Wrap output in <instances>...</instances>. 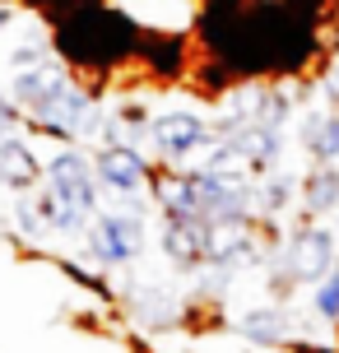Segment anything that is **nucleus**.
Instances as JSON below:
<instances>
[{"mask_svg": "<svg viewBox=\"0 0 339 353\" xmlns=\"http://www.w3.org/2000/svg\"><path fill=\"white\" fill-rule=\"evenodd\" d=\"M214 140V121L196 107H167L149 117V159L158 168H191Z\"/></svg>", "mask_w": 339, "mask_h": 353, "instance_id": "f257e3e1", "label": "nucleus"}, {"mask_svg": "<svg viewBox=\"0 0 339 353\" xmlns=\"http://www.w3.org/2000/svg\"><path fill=\"white\" fill-rule=\"evenodd\" d=\"M149 247L144 210H103L84 232V256L93 270H130Z\"/></svg>", "mask_w": 339, "mask_h": 353, "instance_id": "f03ea898", "label": "nucleus"}, {"mask_svg": "<svg viewBox=\"0 0 339 353\" xmlns=\"http://www.w3.org/2000/svg\"><path fill=\"white\" fill-rule=\"evenodd\" d=\"M42 186H47L61 205L89 214V219L103 214V186H98V176H93V154L79 149V144H56L52 154L42 159Z\"/></svg>", "mask_w": 339, "mask_h": 353, "instance_id": "7ed1b4c3", "label": "nucleus"}, {"mask_svg": "<svg viewBox=\"0 0 339 353\" xmlns=\"http://www.w3.org/2000/svg\"><path fill=\"white\" fill-rule=\"evenodd\" d=\"M158 163L140 154V149H121V144H98L93 149V176L103 195H116V210H149V181H154Z\"/></svg>", "mask_w": 339, "mask_h": 353, "instance_id": "20e7f679", "label": "nucleus"}, {"mask_svg": "<svg viewBox=\"0 0 339 353\" xmlns=\"http://www.w3.org/2000/svg\"><path fill=\"white\" fill-rule=\"evenodd\" d=\"M79 84L70 74V65L61 61V56H52L47 65H33V70H19V74H5V98L23 112V121L33 125L42 112H52L70 88Z\"/></svg>", "mask_w": 339, "mask_h": 353, "instance_id": "39448f33", "label": "nucleus"}, {"mask_svg": "<svg viewBox=\"0 0 339 353\" xmlns=\"http://www.w3.org/2000/svg\"><path fill=\"white\" fill-rule=\"evenodd\" d=\"M125 312H130V321H135L140 330H149V335H163V330H177L181 321H186V298H181L172 283L140 279V283H130Z\"/></svg>", "mask_w": 339, "mask_h": 353, "instance_id": "423d86ee", "label": "nucleus"}, {"mask_svg": "<svg viewBox=\"0 0 339 353\" xmlns=\"http://www.w3.org/2000/svg\"><path fill=\"white\" fill-rule=\"evenodd\" d=\"M298 186H302V176L288 172V168H274V172L256 176V191H251V219H256L260 228L284 223L288 214H298Z\"/></svg>", "mask_w": 339, "mask_h": 353, "instance_id": "0eeeda50", "label": "nucleus"}, {"mask_svg": "<svg viewBox=\"0 0 339 353\" xmlns=\"http://www.w3.org/2000/svg\"><path fill=\"white\" fill-rule=\"evenodd\" d=\"M205 237H209V223H200V219H163L158 223V251L181 274L205 270Z\"/></svg>", "mask_w": 339, "mask_h": 353, "instance_id": "6e6552de", "label": "nucleus"}, {"mask_svg": "<svg viewBox=\"0 0 339 353\" xmlns=\"http://www.w3.org/2000/svg\"><path fill=\"white\" fill-rule=\"evenodd\" d=\"M237 335L247 344H256V349H279V344H288L298 335V325H293L284 302H256V307H247L237 316Z\"/></svg>", "mask_w": 339, "mask_h": 353, "instance_id": "1a4fd4ad", "label": "nucleus"}, {"mask_svg": "<svg viewBox=\"0 0 339 353\" xmlns=\"http://www.w3.org/2000/svg\"><path fill=\"white\" fill-rule=\"evenodd\" d=\"M298 210L311 223H325L339 214V163H311L298 186Z\"/></svg>", "mask_w": 339, "mask_h": 353, "instance_id": "9d476101", "label": "nucleus"}, {"mask_svg": "<svg viewBox=\"0 0 339 353\" xmlns=\"http://www.w3.org/2000/svg\"><path fill=\"white\" fill-rule=\"evenodd\" d=\"M0 186H5V191H14V195L37 191V186H42V154H37L23 135L0 140Z\"/></svg>", "mask_w": 339, "mask_h": 353, "instance_id": "9b49d317", "label": "nucleus"}, {"mask_svg": "<svg viewBox=\"0 0 339 353\" xmlns=\"http://www.w3.org/2000/svg\"><path fill=\"white\" fill-rule=\"evenodd\" d=\"M298 149L311 163H339V112L316 107L298 121Z\"/></svg>", "mask_w": 339, "mask_h": 353, "instance_id": "f8f14e48", "label": "nucleus"}, {"mask_svg": "<svg viewBox=\"0 0 339 353\" xmlns=\"http://www.w3.org/2000/svg\"><path fill=\"white\" fill-rule=\"evenodd\" d=\"M10 219H14V232L23 237V242H47V237H52V232H47V223H42V214H37V205H33V191L14 195Z\"/></svg>", "mask_w": 339, "mask_h": 353, "instance_id": "ddd939ff", "label": "nucleus"}, {"mask_svg": "<svg viewBox=\"0 0 339 353\" xmlns=\"http://www.w3.org/2000/svg\"><path fill=\"white\" fill-rule=\"evenodd\" d=\"M311 316L339 325V265L325 274L321 283H316V288H311Z\"/></svg>", "mask_w": 339, "mask_h": 353, "instance_id": "4468645a", "label": "nucleus"}, {"mask_svg": "<svg viewBox=\"0 0 339 353\" xmlns=\"http://www.w3.org/2000/svg\"><path fill=\"white\" fill-rule=\"evenodd\" d=\"M28 121H23V112H19L10 98H5V88H0V140H10V135H23Z\"/></svg>", "mask_w": 339, "mask_h": 353, "instance_id": "2eb2a0df", "label": "nucleus"}, {"mask_svg": "<svg viewBox=\"0 0 339 353\" xmlns=\"http://www.w3.org/2000/svg\"><path fill=\"white\" fill-rule=\"evenodd\" d=\"M321 103L330 107V112H339V56L325 65V79H321Z\"/></svg>", "mask_w": 339, "mask_h": 353, "instance_id": "dca6fc26", "label": "nucleus"}, {"mask_svg": "<svg viewBox=\"0 0 339 353\" xmlns=\"http://www.w3.org/2000/svg\"><path fill=\"white\" fill-rule=\"evenodd\" d=\"M19 19H23V14H19L14 5H10V0H0V37H10V33H14V23H19Z\"/></svg>", "mask_w": 339, "mask_h": 353, "instance_id": "f3484780", "label": "nucleus"}]
</instances>
